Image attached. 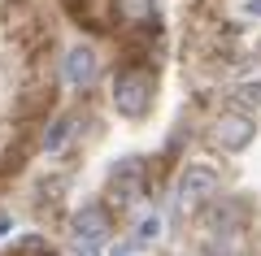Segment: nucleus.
Segmentation results:
<instances>
[{
  "label": "nucleus",
  "instance_id": "obj_9",
  "mask_svg": "<svg viewBox=\"0 0 261 256\" xmlns=\"http://www.w3.org/2000/svg\"><path fill=\"white\" fill-rule=\"evenodd\" d=\"M74 126H79L74 118H57L53 126H48V135H44V152H48V156H57V152H61L65 144H70V135H74Z\"/></svg>",
  "mask_w": 261,
  "mask_h": 256
},
{
  "label": "nucleus",
  "instance_id": "obj_12",
  "mask_svg": "<svg viewBox=\"0 0 261 256\" xmlns=\"http://www.w3.org/2000/svg\"><path fill=\"white\" fill-rule=\"evenodd\" d=\"M240 13H244V18H252V22H261V0H244Z\"/></svg>",
  "mask_w": 261,
  "mask_h": 256
},
{
  "label": "nucleus",
  "instance_id": "obj_2",
  "mask_svg": "<svg viewBox=\"0 0 261 256\" xmlns=\"http://www.w3.org/2000/svg\"><path fill=\"white\" fill-rule=\"evenodd\" d=\"M152 92H157V82L148 70H122L113 82V104H118L122 118H144L152 104Z\"/></svg>",
  "mask_w": 261,
  "mask_h": 256
},
{
  "label": "nucleus",
  "instance_id": "obj_4",
  "mask_svg": "<svg viewBox=\"0 0 261 256\" xmlns=\"http://www.w3.org/2000/svg\"><path fill=\"white\" fill-rule=\"evenodd\" d=\"M196 213H200V230L205 235H244L252 221L244 200H205Z\"/></svg>",
  "mask_w": 261,
  "mask_h": 256
},
{
  "label": "nucleus",
  "instance_id": "obj_7",
  "mask_svg": "<svg viewBox=\"0 0 261 256\" xmlns=\"http://www.w3.org/2000/svg\"><path fill=\"white\" fill-rule=\"evenodd\" d=\"M96 74H100V65H96V52H92V48L79 44V48H70V52L61 56V78H65V87H74V92L92 87Z\"/></svg>",
  "mask_w": 261,
  "mask_h": 256
},
{
  "label": "nucleus",
  "instance_id": "obj_11",
  "mask_svg": "<svg viewBox=\"0 0 261 256\" xmlns=\"http://www.w3.org/2000/svg\"><path fill=\"white\" fill-rule=\"evenodd\" d=\"M122 13L130 22H144V18H152V0H122Z\"/></svg>",
  "mask_w": 261,
  "mask_h": 256
},
{
  "label": "nucleus",
  "instance_id": "obj_1",
  "mask_svg": "<svg viewBox=\"0 0 261 256\" xmlns=\"http://www.w3.org/2000/svg\"><path fill=\"white\" fill-rule=\"evenodd\" d=\"M109 235H113V221H109V209L105 204L74 209V217H70V247L79 256H100L105 243H109Z\"/></svg>",
  "mask_w": 261,
  "mask_h": 256
},
{
  "label": "nucleus",
  "instance_id": "obj_13",
  "mask_svg": "<svg viewBox=\"0 0 261 256\" xmlns=\"http://www.w3.org/2000/svg\"><path fill=\"white\" fill-rule=\"evenodd\" d=\"M5 230H9V217H5V213H0V235H5Z\"/></svg>",
  "mask_w": 261,
  "mask_h": 256
},
{
  "label": "nucleus",
  "instance_id": "obj_5",
  "mask_svg": "<svg viewBox=\"0 0 261 256\" xmlns=\"http://www.w3.org/2000/svg\"><path fill=\"white\" fill-rule=\"evenodd\" d=\"M209 139H214L222 152H244V148L257 139V122L248 118V113H235V109H226L222 118L209 126Z\"/></svg>",
  "mask_w": 261,
  "mask_h": 256
},
{
  "label": "nucleus",
  "instance_id": "obj_10",
  "mask_svg": "<svg viewBox=\"0 0 261 256\" xmlns=\"http://www.w3.org/2000/svg\"><path fill=\"white\" fill-rule=\"evenodd\" d=\"M235 104L261 109V78H252V82H240V87H235Z\"/></svg>",
  "mask_w": 261,
  "mask_h": 256
},
{
  "label": "nucleus",
  "instance_id": "obj_6",
  "mask_svg": "<svg viewBox=\"0 0 261 256\" xmlns=\"http://www.w3.org/2000/svg\"><path fill=\"white\" fill-rule=\"evenodd\" d=\"M144 187H148V178H144V161H122V165H113V174H109V200H113V204L135 209V204L144 200Z\"/></svg>",
  "mask_w": 261,
  "mask_h": 256
},
{
  "label": "nucleus",
  "instance_id": "obj_3",
  "mask_svg": "<svg viewBox=\"0 0 261 256\" xmlns=\"http://www.w3.org/2000/svg\"><path fill=\"white\" fill-rule=\"evenodd\" d=\"M214 195H218V169L209 161H192L178 174V191H174L178 213H196L205 200H214Z\"/></svg>",
  "mask_w": 261,
  "mask_h": 256
},
{
  "label": "nucleus",
  "instance_id": "obj_8",
  "mask_svg": "<svg viewBox=\"0 0 261 256\" xmlns=\"http://www.w3.org/2000/svg\"><path fill=\"white\" fill-rule=\"evenodd\" d=\"M200 252L205 256H248L244 252V235H205Z\"/></svg>",
  "mask_w": 261,
  "mask_h": 256
}]
</instances>
